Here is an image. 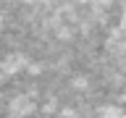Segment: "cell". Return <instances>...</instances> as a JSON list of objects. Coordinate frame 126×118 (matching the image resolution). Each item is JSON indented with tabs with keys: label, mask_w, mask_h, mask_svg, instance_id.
<instances>
[{
	"label": "cell",
	"mask_w": 126,
	"mask_h": 118,
	"mask_svg": "<svg viewBox=\"0 0 126 118\" xmlns=\"http://www.w3.org/2000/svg\"><path fill=\"white\" fill-rule=\"evenodd\" d=\"M24 66H26V58H24L21 53H13V55H8L5 60L0 63V71L3 74H18V71H24Z\"/></svg>",
	"instance_id": "cell-2"
},
{
	"label": "cell",
	"mask_w": 126,
	"mask_h": 118,
	"mask_svg": "<svg viewBox=\"0 0 126 118\" xmlns=\"http://www.w3.org/2000/svg\"><path fill=\"white\" fill-rule=\"evenodd\" d=\"M94 118H126V108H121V105H100Z\"/></svg>",
	"instance_id": "cell-3"
},
{
	"label": "cell",
	"mask_w": 126,
	"mask_h": 118,
	"mask_svg": "<svg viewBox=\"0 0 126 118\" xmlns=\"http://www.w3.org/2000/svg\"><path fill=\"white\" fill-rule=\"evenodd\" d=\"M21 3H24V5H32V3H34V0H21Z\"/></svg>",
	"instance_id": "cell-4"
},
{
	"label": "cell",
	"mask_w": 126,
	"mask_h": 118,
	"mask_svg": "<svg viewBox=\"0 0 126 118\" xmlns=\"http://www.w3.org/2000/svg\"><path fill=\"white\" fill-rule=\"evenodd\" d=\"M8 110H11V118H26L32 110H34V100H32L29 94H18V97L11 100Z\"/></svg>",
	"instance_id": "cell-1"
}]
</instances>
